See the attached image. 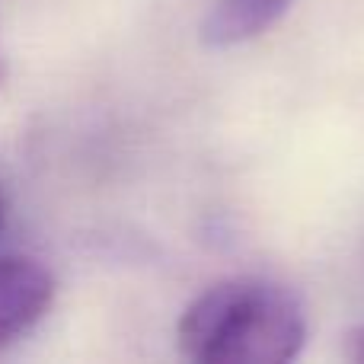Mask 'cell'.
Returning a JSON list of instances; mask_svg holds the SVG:
<instances>
[{"label": "cell", "mask_w": 364, "mask_h": 364, "mask_svg": "<svg viewBox=\"0 0 364 364\" xmlns=\"http://www.w3.org/2000/svg\"><path fill=\"white\" fill-rule=\"evenodd\" d=\"M179 348L198 364H284L307 342L297 297L262 278L218 282L186 307Z\"/></svg>", "instance_id": "6da1fadb"}, {"label": "cell", "mask_w": 364, "mask_h": 364, "mask_svg": "<svg viewBox=\"0 0 364 364\" xmlns=\"http://www.w3.org/2000/svg\"><path fill=\"white\" fill-rule=\"evenodd\" d=\"M55 275L26 256H0V346L29 333L51 310Z\"/></svg>", "instance_id": "7a4b0ae2"}, {"label": "cell", "mask_w": 364, "mask_h": 364, "mask_svg": "<svg viewBox=\"0 0 364 364\" xmlns=\"http://www.w3.org/2000/svg\"><path fill=\"white\" fill-rule=\"evenodd\" d=\"M294 0H214L201 19V42L208 48H233L265 36Z\"/></svg>", "instance_id": "3957f363"}, {"label": "cell", "mask_w": 364, "mask_h": 364, "mask_svg": "<svg viewBox=\"0 0 364 364\" xmlns=\"http://www.w3.org/2000/svg\"><path fill=\"white\" fill-rule=\"evenodd\" d=\"M346 355H348L352 361L364 364V326L348 329V336H346Z\"/></svg>", "instance_id": "277c9868"}, {"label": "cell", "mask_w": 364, "mask_h": 364, "mask_svg": "<svg viewBox=\"0 0 364 364\" xmlns=\"http://www.w3.org/2000/svg\"><path fill=\"white\" fill-rule=\"evenodd\" d=\"M4 220H6V201H4V188H0V230H4Z\"/></svg>", "instance_id": "5b68a950"}]
</instances>
